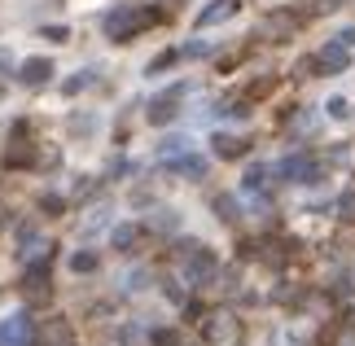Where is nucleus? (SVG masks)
Returning <instances> with one entry per match:
<instances>
[{"label": "nucleus", "instance_id": "2eb2a0df", "mask_svg": "<svg viewBox=\"0 0 355 346\" xmlns=\"http://www.w3.org/2000/svg\"><path fill=\"white\" fill-rule=\"evenodd\" d=\"M154 346H198L184 329H154Z\"/></svg>", "mask_w": 355, "mask_h": 346}, {"label": "nucleus", "instance_id": "f8f14e48", "mask_svg": "<svg viewBox=\"0 0 355 346\" xmlns=\"http://www.w3.org/2000/svg\"><path fill=\"white\" fill-rule=\"evenodd\" d=\"M211 145H215V154H220V158H228V162L250 154V141H241V136H228V132H220Z\"/></svg>", "mask_w": 355, "mask_h": 346}, {"label": "nucleus", "instance_id": "f257e3e1", "mask_svg": "<svg viewBox=\"0 0 355 346\" xmlns=\"http://www.w3.org/2000/svg\"><path fill=\"white\" fill-rule=\"evenodd\" d=\"M158 22H167V9H158V5H123V9H114L110 18H105V35H110L114 44H128L132 35H141V31H149V26H158Z\"/></svg>", "mask_w": 355, "mask_h": 346}, {"label": "nucleus", "instance_id": "9b49d317", "mask_svg": "<svg viewBox=\"0 0 355 346\" xmlns=\"http://www.w3.org/2000/svg\"><path fill=\"white\" fill-rule=\"evenodd\" d=\"M49 75H53V62L49 58H26L22 71H18V79H22V84H31V88L49 84Z\"/></svg>", "mask_w": 355, "mask_h": 346}, {"label": "nucleus", "instance_id": "9d476101", "mask_svg": "<svg viewBox=\"0 0 355 346\" xmlns=\"http://www.w3.org/2000/svg\"><path fill=\"white\" fill-rule=\"evenodd\" d=\"M189 88L180 84V88H171V92H162L154 105H149V123H171L175 114H180V96H184Z\"/></svg>", "mask_w": 355, "mask_h": 346}, {"label": "nucleus", "instance_id": "a211bd4d", "mask_svg": "<svg viewBox=\"0 0 355 346\" xmlns=\"http://www.w3.org/2000/svg\"><path fill=\"white\" fill-rule=\"evenodd\" d=\"M71 272H79V276L97 272V254H92V250H79V254H71Z\"/></svg>", "mask_w": 355, "mask_h": 346}, {"label": "nucleus", "instance_id": "1a4fd4ad", "mask_svg": "<svg viewBox=\"0 0 355 346\" xmlns=\"http://www.w3.org/2000/svg\"><path fill=\"white\" fill-rule=\"evenodd\" d=\"M237 9H241L237 0H211V5H207V9H202L198 18H193V26H198V31H207V26H220V22L233 18Z\"/></svg>", "mask_w": 355, "mask_h": 346}, {"label": "nucleus", "instance_id": "aec40b11", "mask_svg": "<svg viewBox=\"0 0 355 346\" xmlns=\"http://www.w3.org/2000/svg\"><path fill=\"white\" fill-rule=\"evenodd\" d=\"M263 184H268V167H250V171H245V193H263Z\"/></svg>", "mask_w": 355, "mask_h": 346}, {"label": "nucleus", "instance_id": "ddd939ff", "mask_svg": "<svg viewBox=\"0 0 355 346\" xmlns=\"http://www.w3.org/2000/svg\"><path fill=\"white\" fill-rule=\"evenodd\" d=\"M298 22H303V13H290V9H281V13H272V18H268V31L272 35H294L298 31Z\"/></svg>", "mask_w": 355, "mask_h": 346}, {"label": "nucleus", "instance_id": "20e7f679", "mask_svg": "<svg viewBox=\"0 0 355 346\" xmlns=\"http://www.w3.org/2000/svg\"><path fill=\"white\" fill-rule=\"evenodd\" d=\"M5 171H22V167H35V145H31V128L26 123H13L9 132V149H5Z\"/></svg>", "mask_w": 355, "mask_h": 346}, {"label": "nucleus", "instance_id": "39448f33", "mask_svg": "<svg viewBox=\"0 0 355 346\" xmlns=\"http://www.w3.org/2000/svg\"><path fill=\"white\" fill-rule=\"evenodd\" d=\"M0 346H35V320L31 311H18L0 325Z\"/></svg>", "mask_w": 355, "mask_h": 346}, {"label": "nucleus", "instance_id": "412c9836", "mask_svg": "<svg viewBox=\"0 0 355 346\" xmlns=\"http://www.w3.org/2000/svg\"><path fill=\"white\" fill-rule=\"evenodd\" d=\"M92 79H97L92 71H79V75H71V79H66V84H62V92H71V96H75V92H84V88L92 84Z\"/></svg>", "mask_w": 355, "mask_h": 346}, {"label": "nucleus", "instance_id": "423d86ee", "mask_svg": "<svg viewBox=\"0 0 355 346\" xmlns=\"http://www.w3.org/2000/svg\"><path fill=\"white\" fill-rule=\"evenodd\" d=\"M277 175H285L290 184H316V180H320L324 171H320V162H316V158H303V154H294V158H285L281 167H277Z\"/></svg>", "mask_w": 355, "mask_h": 346}, {"label": "nucleus", "instance_id": "7ed1b4c3", "mask_svg": "<svg viewBox=\"0 0 355 346\" xmlns=\"http://www.w3.org/2000/svg\"><path fill=\"white\" fill-rule=\"evenodd\" d=\"M180 263H184V281H189V285H207L211 276L220 272L215 254L207 250V245H193V241H184V245H180Z\"/></svg>", "mask_w": 355, "mask_h": 346}, {"label": "nucleus", "instance_id": "0eeeda50", "mask_svg": "<svg viewBox=\"0 0 355 346\" xmlns=\"http://www.w3.org/2000/svg\"><path fill=\"white\" fill-rule=\"evenodd\" d=\"M311 62H316V75H343L347 66H351V53H347V44H324L320 53H311Z\"/></svg>", "mask_w": 355, "mask_h": 346}, {"label": "nucleus", "instance_id": "6ab92c4d", "mask_svg": "<svg viewBox=\"0 0 355 346\" xmlns=\"http://www.w3.org/2000/svg\"><path fill=\"white\" fill-rule=\"evenodd\" d=\"M215 215H220V219H228V224H233V219L241 215V206H237L233 198H228V193H220V198H215Z\"/></svg>", "mask_w": 355, "mask_h": 346}, {"label": "nucleus", "instance_id": "6e6552de", "mask_svg": "<svg viewBox=\"0 0 355 346\" xmlns=\"http://www.w3.org/2000/svg\"><path fill=\"white\" fill-rule=\"evenodd\" d=\"M320 346H355V311L338 315V320L320 334Z\"/></svg>", "mask_w": 355, "mask_h": 346}, {"label": "nucleus", "instance_id": "5701e85b", "mask_svg": "<svg viewBox=\"0 0 355 346\" xmlns=\"http://www.w3.org/2000/svg\"><path fill=\"white\" fill-rule=\"evenodd\" d=\"M338 219L355 224V193H343V198H338Z\"/></svg>", "mask_w": 355, "mask_h": 346}, {"label": "nucleus", "instance_id": "f03ea898", "mask_svg": "<svg viewBox=\"0 0 355 346\" xmlns=\"http://www.w3.org/2000/svg\"><path fill=\"white\" fill-rule=\"evenodd\" d=\"M22 298L31 302V307H44V302H53V272H49V254L26 263V276H22Z\"/></svg>", "mask_w": 355, "mask_h": 346}, {"label": "nucleus", "instance_id": "dca6fc26", "mask_svg": "<svg viewBox=\"0 0 355 346\" xmlns=\"http://www.w3.org/2000/svg\"><path fill=\"white\" fill-rule=\"evenodd\" d=\"M272 88H277V75H259L250 88H245L241 101H263V96H272Z\"/></svg>", "mask_w": 355, "mask_h": 346}, {"label": "nucleus", "instance_id": "393cba45", "mask_svg": "<svg viewBox=\"0 0 355 346\" xmlns=\"http://www.w3.org/2000/svg\"><path fill=\"white\" fill-rule=\"evenodd\" d=\"M329 114H334V119H347V114H351V110H347V101H343V96H334V101H329Z\"/></svg>", "mask_w": 355, "mask_h": 346}, {"label": "nucleus", "instance_id": "b1692460", "mask_svg": "<svg viewBox=\"0 0 355 346\" xmlns=\"http://www.w3.org/2000/svg\"><path fill=\"white\" fill-rule=\"evenodd\" d=\"M171 62H175V53H171V49H167V53H158V58H154V62H149V75H158V71H167V66H171Z\"/></svg>", "mask_w": 355, "mask_h": 346}, {"label": "nucleus", "instance_id": "f3484780", "mask_svg": "<svg viewBox=\"0 0 355 346\" xmlns=\"http://www.w3.org/2000/svg\"><path fill=\"white\" fill-rule=\"evenodd\" d=\"M158 154H162V162H175V158H184V154H189V136H167Z\"/></svg>", "mask_w": 355, "mask_h": 346}, {"label": "nucleus", "instance_id": "4468645a", "mask_svg": "<svg viewBox=\"0 0 355 346\" xmlns=\"http://www.w3.org/2000/svg\"><path fill=\"white\" fill-rule=\"evenodd\" d=\"M167 171H180V175H193V180H202V175H207V162H202V158H193V154H184V158L167 162Z\"/></svg>", "mask_w": 355, "mask_h": 346}, {"label": "nucleus", "instance_id": "4be33fe9", "mask_svg": "<svg viewBox=\"0 0 355 346\" xmlns=\"http://www.w3.org/2000/svg\"><path fill=\"white\" fill-rule=\"evenodd\" d=\"M110 241H114V250H128V245L136 241V228H132V224H119V228H114V237H110Z\"/></svg>", "mask_w": 355, "mask_h": 346}]
</instances>
